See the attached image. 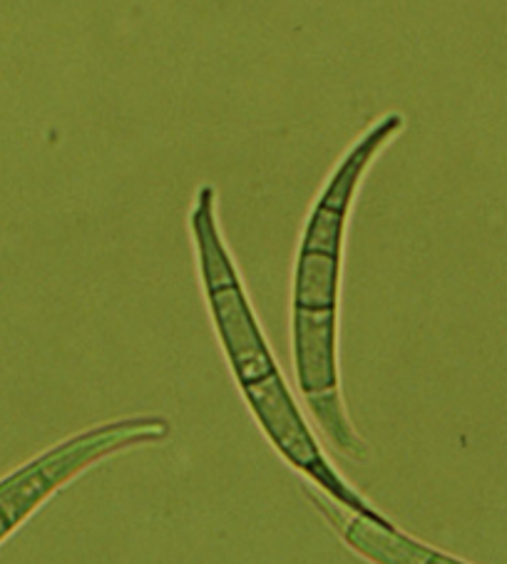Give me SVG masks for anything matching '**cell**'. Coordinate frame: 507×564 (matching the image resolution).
<instances>
[{
    "instance_id": "1",
    "label": "cell",
    "mask_w": 507,
    "mask_h": 564,
    "mask_svg": "<svg viewBox=\"0 0 507 564\" xmlns=\"http://www.w3.org/2000/svg\"><path fill=\"white\" fill-rule=\"evenodd\" d=\"M403 130V112L391 110L348 144L311 202L291 269L289 346L296 393L324 443L356 465L370 460V445L350 421L341 383V291L348 221L370 164Z\"/></svg>"
},
{
    "instance_id": "4",
    "label": "cell",
    "mask_w": 507,
    "mask_h": 564,
    "mask_svg": "<svg viewBox=\"0 0 507 564\" xmlns=\"http://www.w3.org/2000/svg\"><path fill=\"white\" fill-rule=\"evenodd\" d=\"M304 495L319 518L328 524L341 544L366 564H473L457 554L428 544L416 534L398 528L396 522L380 524L364 514L348 512L324 495L304 485Z\"/></svg>"
},
{
    "instance_id": "2",
    "label": "cell",
    "mask_w": 507,
    "mask_h": 564,
    "mask_svg": "<svg viewBox=\"0 0 507 564\" xmlns=\"http://www.w3.org/2000/svg\"><path fill=\"white\" fill-rule=\"evenodd\" d=\"M187 231L214 338L251 421L257 423L271 451L304 480L306 488L321 492L338 508L380 524H391L393 520L380 512L354 482H348L328 458L304 403L281 371L274 348L244 286L237 259L224 239L219 197L212 182L194 189Z\"/></svg>"
},
{
    "instance_id": "3",
    "label": "cell",
    "mask_w": 507,
    "mask_h": 564,
    "mask_svg": "<svg viewBox=\"0 0 507 564\" xmlns=\"http://www.w3.org/2000/svg\"><path fill=\"white\" fill-rule=\"evenodd\" d=\"M174 423L164 413H130L85 425L0 478V544L67 485L120 455L168 443Z\"/></svg>"
}]
</instances>
